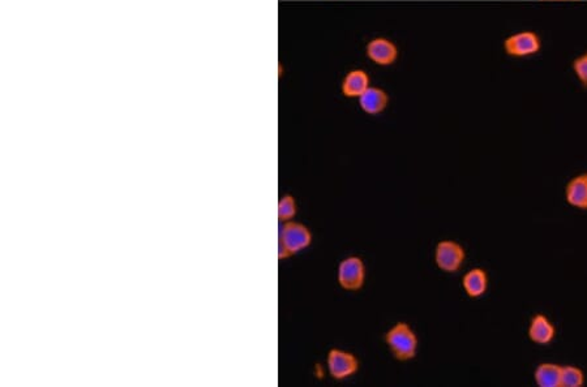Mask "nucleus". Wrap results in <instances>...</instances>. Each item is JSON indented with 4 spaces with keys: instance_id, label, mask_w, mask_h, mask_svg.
<instances>
[{
    "instance_id": "obj_1",
    "label": "nucleus",
    "mask_w": 587,
    "mask_h": 387,
    "mask_svg": "<svg viewBox=\"0 0 587 387\" xmlns=\"http://www.w3.org/2000/svg\"><path fill=\"white\" fill-rule=\"evenodd\" d=\"M384 342L397 362H411L418 355L419 338L405 321H398L389 327L384 334Z\"/></svg>"
},
{
    "instance_id": "obj_2",
    "label": "nucleus",
    "mask_w": 587,
    "mask_h": 387,
    "mask_svg": "<svg viewBox=\"0 0 587 387\" xmlns=\"http://www.w3.org/2000/svg\"><path fill=\"white\" fill-rule=\"evenodd\" d=\"M313 235L309 227L295 220L280 223L278 231V259H287L309 248Z\"/></svg>"
},
{
    "instance_id": "obj_3",
    "label": "nucleus",
    "mask_w": 587,
    "mask_h": 387,
    "mask_svg": "<svg viewBox=\"0 0 587 387\" xmlns=\"http://www.w3.org/2000/svg\"><path fill=\"white\" fill-rule=\"evenodd\" d=\"M367 279V268L363 258L348 256L337 266V283L346 292H359Z\"/></svg>"
},
{
    "instance_id": "obj_4",
    "label": "nucleus",
    "mask_w": 587,
    "mask_h": 387,
    "mask_svg": "<svg viewBox=\"0 0 587 387\" xmlns=\"http://www.w3.org/2000/svg\"><path fill=\"white\" fill-rule=\"evenodd\" d=\"M360 362L357 356L342 349H331L326 353V369L334 381H345L357 375Z\"/></svg>"
},
{
    "instance_id": "obj_5",
    "label": "nucleus",
    "mask_w": 587,
    "mask_h": 387,
    "mask_svg": "<svg viewBox=\"0 0 587 387\" xmlns=\"http://www.w3.org/2000/svg\"><path fill=\"white\" fill-rule=\"evenodd\" d=\"M434 263L444 272H457L462 268L466 252L460 243L454 240H441L434 248Z\"/></svg>"
},
{
    "instance_id": "obj_6",
    "label": "nucleus",
    "mask_w": 587,
    "mask_h": 387,
    "mask_svg": "<svg viewBox=\"0 0 587 387\" xmlns=\"http://www.w3.org/2000/svg\"><path fill=\"white\" fill-rule=\"evenodd\" d=\"M504 49L508 55L513 58H526L531 56L540 50V38L534 32L524 30L504 40Z\"/></svg>"
},
{
    "instance_id": "obj_7",
    "label": "nucleus",
    "mask_w": 587,
    "mask_h": 387,
    "mask_svg": "<svg viewBox=\"0 0 587 387\" xmlns=\"http://www.w3.org/2000/svg\"><path fill=\"white\" fill-rule=\"evenodd\" d=\"M366 55L372 63L380 67H389L395 64L398 59V47L390 39L376 37L367 43Z\"/></svg>"
},
{
    "instance_id": "obj_8",
    "label": "nucleus",
    "mask_w": 587,
    "mask_h": 387,
    "mask_svg": "<svg viewBox=\"0 0 587 387\" xmlns=\"http://www.w3.org/2000/svg\"><path fill=\"white\" fill-rule=\"evenodd\" d=\"M357 102H359L360 110L364 114L375 117V115L383 114L384 111L386 110V107L389 104V95L381 88L370 86L357 98Z\"/></svg>"
},
{
    "instance_id": "obj_9",
    "label": "nucleus",
    "mask_w": 587,
    "mask_h": 387,
    "mask_svg": "<svg viewBox=\"0 0 587 387\" xmlns=\"http://www.w3.org/2000/svg\"><path fill=\"white\" fill-rule=\"evenodd\" d=\"M370 86V75L364 69L357 68L346 73L341 84V91L346 98L357 99Z\"/></svg>"
},
{
    "instance_id": "obj_10",
    "label": "nucleus",
    "mask_w": 587,
    "mask_h": 387,
    "mask_svg": "<svg viewBox=\"0 0 587 387\" xmlns=\"http://www.w3.org/2000/svg\"><path fill=\"white\" fill-rule=\"evenodd\" d=\"M462 287L466 295L472 298L483 296L488 288V275L483 269L474 268L462 278Z\"/></svg>"
},
{
    "instance_id": "obj_11",
    "label": "nucleus",
    "mask_w": 587,
    "mask_h": 387,
    "mask_svg": "<svg viewBox=\"0 0 587 387\" xmlns=\"http://www.w3.org/2000/svg\"><path fill=\"white\" fill-rule=\"evenodd\" d=\"M565 194L569 205L587 210V174H581L569 181Z\"/></svg>"
},
{
    "instance_id": "obj_12",
    "label": "nucleus",
    "mask_w": 587,
    "mask_h": 387,
    "mask_svg": "<svg viewBox=\"0 0 587 387\" xmlns=\"http://www.w3.org/2000/svg\"><path fill=\"white\" fill-rule=\"evenodd\" d=\"M530 339L538 344H549L555 338V327L543 314H536L529 327Z\"/></svg>"
},
{
    "instance_id": "obj_13",
    "label": "nucleus",
    "mask_w": 587,
    "mask_h": 387,
    "mask_svg": "<svg viewBox=\"0 0 587 387\" xmlns=\"http://www.w3.org/2000/svg\"><path fill=\"white\" fill-rule=\"evenodd\" d=\"M562 366L546 362L540 364L535 371L536 384L540 387L562 386Z\"/></svg>"
},
{
    "instance_id": "obj_14",
    "label": "nucleus",
    "mask_w": 587,
    "mask_h": 387,
    "mask_svg": "<svg viewBox=\"0 0 587 387\" xmlns=\"http://www.w3.org/2000/svg\"><path fill=\"white\" fill-rule=\"evenodd\" d=\"M296 214H298V204L293 194H287L282 196L277 207V215H278L280 223L294 220Z\"/></svg>"
},
{
    "instance_id": "obj_15",
    "label": "nucleus",
    "mask_w": 587,
    "mask_h": 387,
    "mask_svg": "<svg viewBox=\"0 0 587 387\" xmlns=\"http://www.w3.org/2000/svg\"><path fill=\"white\" fill-rule=\"evenodd\" d=\"M585 382L584 372L577 366H564L562 369V386L581 387Z\"/></svg>"
},
{
    "instance_id": "obj_16",
    "label": "nucleus",
    "mask_w": 587,
    "mask_h": 387,
    "mask_svg": "<svg viewBox=\"0 0 587 387\" xmlns=\"http://www.w3.org/2000/svg\"><path fill=\"white\" fill-rule=\"evenodd\" d=\"M573 71L582 85L587 88V52L578 56L573 62Z\"/></svg>"
},
{
    "instance_id": "obj_17",
    "label": "nucleus",
    "mask_w": 587,
    "mask_h": 387,
    "mask_svg": "<svg viewBox=\"0 0 587 387\" xmlns=\"http://www.w3.org/2000/svg\"><path fill=\"white\" fill-rule=\"evenodd\" d=\"M547 1H552V0H547Z\"/></svg>"
}]
</instances>
